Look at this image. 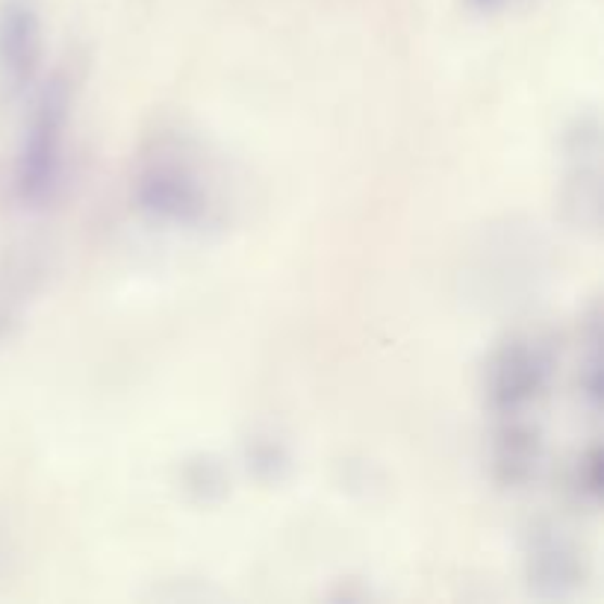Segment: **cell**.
<instances>
[{
  "label": "cell",
  "mask_w": 604,
  "mask_h": 604,
  "mask_svg": "<svg viewBox=\"0 0 604 604\" xmlns=\"http://www.w3.org/2000/svg\"><path fill=\"white\" fill-rule=\"evenodd\" d=\"M136 209L159 228L204 230L216 216V195L198 154L175 136L147 147L133 178Z\"/></svg>",
  "instance_id": "obj_1"
},
{
  "label": "cell",
  "mask_w": 604,
  "mask_h": 604,
  "mask_svg": "<svg viewBox=\"0 0 604 604\" xmlns=\"http://www.w3.org/2000/svg\"><path fill=\"white\" fill-rule=\"evenodd\" d=\"M68 115L72 83L65 74H51L48 80L33 86V106L15 166V195L24 207H44L60 187Z\"/></svg>",
  "instance_id": "obj_2"
},
{
  "label": "cell",
  "mask_w": 604,
  "mask_h": 604,
  "mask_svg": "<svg viewBox=\"0 0 604 604\" xmlns=\"http://www.w3.org/2000/svg\"><path fill=\"white\" fill-rule=\"evenodd\" d=\"M554 377L552 348L537 336H511L487 365V398L496 416H531L549 396Z\"/></svg>",
  "instance_id": "obj_3"
},
{
  "label": "cell",
  "mask_w": 604,
  "mask_h": 604,
  "mask_svg": "<svg viewBox=\"0 0 604 604\" xmlns=\"http://www.w3.org/2000/svg\"><path fill=\"white\" fill-rule=\"evenodd\" d=\"M563 204L575 224L599 228L602 213V127L581 113L563 136Z\"/></svg>",
  "instance_id": "obj_4"
},
{
  "label": "cell",
  "mask_w": 604,
  "mask_h": 604,
  "mask_svg": "<svg viewBox=\"0 0 604 604\" xmlns=\"http://www.w3.org/2000/svg\"><path fill=\"white\" fill-rule=\"evenodd\" d=\"M42 60V3L0 0V94L18 101L33 92Z\"/></svg>",
  "instance_id": "obj_5"
},
{
  "label": "cell",
  "mask_w": 604,
  "mask_h": 604,
  "mask_svg": "<svg viewBox=\"0 0 604 604\" xmlns=\"http://www.w3.org/2000/svg\"><path fill=\"white\" fill-rule=\"evenodd\" d=\"M525 573L528 583L540 599H569L583 581V557L561 528L549 522L534 525L525 549Z\"/></svg>",
  "instance_id": "obj_6"
},
{
  "label": "cell",
  "mask_w": 604,
  "mask_h": 604,
  "mask_svg": "<svg viewBox=\"0 0 604 604\" xmlns=\"http://www.w3.org/2000/svg\"><path fill=\"white\" fill-rule=\"evenodd\" d=\"M542 463V430L528 416H501L492 434V475L501 487H528Z\"/></svg>",
  "instance_id": "obj_7"
},
{
  "label": "cell",
  "mask_w": 604,
  "mask_h": 604,
  "mask_svg": "<svg viewBox=\"0 0 604 604\" xmlns=\"http://www.w3.org/2000/svg\"><path fill=\"white\" fill-rule=\"evenodd\" d=\"M36 278H39V266L30 254H18L10 262H3L0 269V339H7L15 331V324L22 322L24 310L36 292Z\"/></svg>",
  "instance_id": "obj_8"
},
{
  "label": "cell",
  "mask_w": 604,
  "mask_h": 604,
  "mask_svg": "<svg viewBox=\"0 0 604 604\" xmlns=\"http://www.w3.org/2000/svg\"><path fill=\"white\" fill-rule=\"evenodd\" d=\"M573 487L581 499L599 501V492H602V448L595 442L587 451H581V458L575 460Z\"/></svg>",
  "instance_id": "obj_9"
},
{
  "label": "cell",
  "mask_w": 604,
  "mask_h": 604,
  "mask_svg": "<svg viewBox=\"0 0 604 604\" xmlns=\"http://www.w3.org/2000/svg\"><path fill=\"white\" fill-rule=\"evenodd\" d=\"M470 3L472 10H478V12H499V10H504L511 0H466Z\"/></svg>",
  "instance_id": "obj_10"
}]
</instances>
